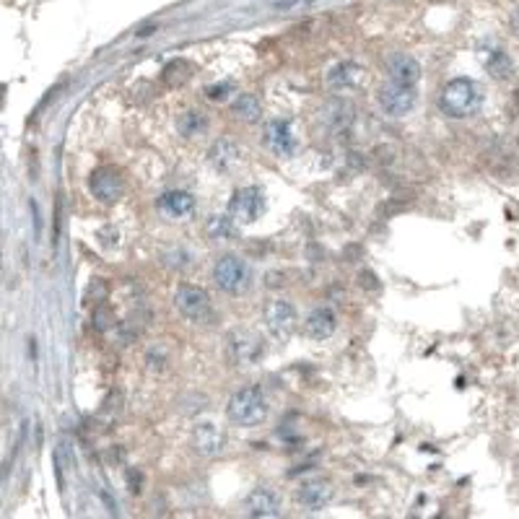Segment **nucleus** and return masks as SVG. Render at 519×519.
<instances>
[{"instance_id":"nucleus-1","label":"nucleus","mask_w":519,"mask_h":519,"mask_svg":"<svg viewBox=\"0 0 519 519\" xmlns=\"http://www.w3.org/2000/svg\"><path fill=\"white\" fill-rule=\"evenodd\" d=\"M483 96L473 78H452L439 94V110L452 119H467L481 112Z\"/></svg>"},{"instance_id":"nucleus-2","label":"nucleus","mask_w":519,"mask_h":519,"mask_svg":"<svg viewBox=\"0 0 519 519\" xmlns=\"http://www.w3.org/2000/svg\"><path fill=\"white\" fill-rule=\"evenodd\" d=\"M226 416L237 426H260L268 418V400H265L263 390L257 384H249V387H242L239 392H234L226 405Z\"/></svg>"},{"instance_id":"nucleus-3","label":"nucleus","mask_w":519,"mask_h":519,"mask_svg":"<svg viewBox=\"0 0 519 519\" xmlns=\"http://www.w3.org/2000/svg\"><path fill=\"white\" fill-rule=\"evenodd\" d=\"M213 283L224 293H244L249 288V268L239 255H224L213 265Z\"/></svg>"},{"instance_id":"nucleus-4","label":"nucleus","mask_w":519,"mask_h":519,"mask_svg":"<svg viewBox=\"0 0 519 519\" xmlns=\"http://www.w3.org/2000/svg\"><path fill=\"white\" fill-rule=\"evenodd\" d=\"M174 307L180 309V314H182L184 319H190V322H205V319L213 317L210 296L205 288H200V286H190V283L180 286L177 293H174Z\"/></svg>"},{"instance_id":"nucleus-5","label":"nucleus","mask_w":519,"mask_h":519,"mask_svg":"<svg viewBox=\"0 0 519 519\" xmlns=\"http://www.w3.org/2000/svg\"><path fill=\"white\" fill-rule=\"evenodd\" d=\"M416 101H418L416 86H402V83L390 81L377 92V104L387 117H405L413 112Z\"/></svg>"},{"instance_id":"nucleus-6","label":"nucleus","mask_w":519,"mask_h":519,"mask_svg":"<svg viewBox=\"0 0 519 519\" xmlns=\"http://www.w3.org/2000/svg\"><path fill=\"white\" fill-rule=\"evenodd\" d=\"M89 190L99 203L104 205H115V203L125 195V177L117 166L104 164L99 169H94L89 177Z\"/></svg>"},{"instance_id":"nucleus-7","label":"nucleus","mask_w":519,"mask_h":519,"mask_svg":"<svg viewBox=\"0 0 519 519\" xmlns=\"http://www.w3.org/2000/svg\"><path fill=\"white\" fill-rule=\"evenodd\" d=\"M263 210H265V195L260 187H242L228 200V216L234 219V224H242V226L255 224L263 216Z\"/></svg>"},{"instance_id":"nucleus-8","label":"nucleus","mask_w":519,"mask_h":519,"mask_svg":"<svg viewBox=\"0 0 519 519\" xmlns=\"http://www.w3.org/2000/svg\"><path fill=\"white\" fill-rule=\"evenodd\" d=\"M226 343H228V358L234 361V366H252L265 353L263 337L255 335L252 330H234L228 335Z\"/></svg>"},{"instance_id":"nucleus-9","label":"nucleus","mask_w":519,"mask_h":519,"mask_svg":"<svg viewBox=\"0 0 519 519\" xmlns=\"http://www.w3.org/2000/svg\"><path fill=\"white\" fill-rule=\"evenodd\" d=\"M265 325L270 330V335L281 337V340H286V337L291 335L293 330H296V325H299V317H296V309H293L291 301L286 299L268 301V307H265Z\"/></svg>"},{"instance_id":"nucleus-10","label":"nucleus","mask_w":519,"mask_h":519,"mask_svg":"<svg viewBox=\"0 0 519 519\" xmlns=\"http://www.w3.org/2000/svg\"><path fill=\"white\" fill-rule=\"evenodd\" d=\"M244 509L249 517H260V519H270V517H281L283 511V499L275 488H268V485H257L249 491V496L244 499Z\"/></svg>"},{"instance_id":"nucleus-11","label":"nucleus","mask_w":519,"mask_h":519,"mask_svg":"<svg viewBox=\"0 0 519 519\" xmlns=\"http://www.w3.org/2000/svg\"><path fill=\"white\" fill-rule=\"evenodd\" d=\"M263 140L275 156L296 154V136H293L288 119H268L263 130Z\"/></svg>"},{"instance_id":"nucleus-12","label":"nucleus","mask_w":519,"mask_h":519,"mask_svg":"<svg viewBox=\"0 0 519 519\" xmlns=\"http://www.w3.org/2000/svg\"><path fill=\"white\" fill-rule=\"evenodd\" d=\"M364 75H366V71L358 63L343 60V63H337L330 68V73L325 81H328V86L332 92H353V89H358V86L364 83Z\"/></svg>"},{"instance_id":"nucleus-13","label":"nucleus","mask_w":519,"mask_h":519,"mask_svg":"<svg viewBox=\"0 0 519 519\" xmlns=\"http://www.w3.org/2000/svg\"><path fill=\"white\" fill-rule=\"evenodd\" d=\"M192 444H195V452H198V455L216 457L224 452L226 434H224L216 423H198V428L192 431Z\"/></svg>"},{"instance_id":"nucleus-14","label":"nucleus","mask_w":519,"mask_h":519,"mask_svg":"<svg viewBox=\"0 0 519 519\" xmlns=\"http://www.w3.org/2000/svg\"><path fill=\"white\" fill-rule=\"evenodd\" d=\"M332 501V485L322 481H307L296 488V504L309 511H317Z\"/></svg>"},{"instance_id":"nucleus-15","label":"nucleus","mask_w":519,"mask_h":519,"mask_svg":"<svg viewBox=\"0 0 519 519\" xmlns=\"http://www.w3.org/2000/svg\"><path fill=\"white\" fill-rule=\"evenodd\" d=\"M304 330L312 340H328V337L335 335L337 330V317L330 307H314L309 312V317L304 322Z\"/></svg>"},{"instance_id":"nucleus-16","label":"nucleus","mask_w":519,"mask_h":519,"mask_svg":"<svg viewBox=\"0 0 519 519\" xmlns=\"http://www.w3.org/2000/svg\"><path fill=\"white\" fill-rule=\"evenodd\" d=\"M159 210L164 213L166 219H187V216H192V210H195V198H192L190 192L184 190H166L161 198H159Z\"/></svg>"},{"instance_id":"nucleus-17","label":"nucleus","mask_w":519,"mask_h":519,"mask_svg":"<svg viewBox=\"0 0 519 519\" xmlns=\"http://www.w3.org/2000/svg\"><path fill=\"white\" fill-rule=\"evenodd\" d=\"M387 75H390V81H395V83L416 86L421 78V65L416 57L400 52V55H392L390 60H387Z\"/></svg>"},{"instance_id":"nucleus-18","label":"nucleus","mask_w":519,"mask_h":519,"mask_svg":"<svg viewBox=\"0 0 519 519\" xmlns=\"http://www.w3.org/2000/svg\"><path fill=\"white\" fill-rule=\"evenodd\" d=\"M322 122L328 125L332 133H343V130L351 128L353 122V104L348 99H332L325 104L322 110Z\"/></svg>"},{"instance_id":"nucleus-19","label":"nucleus","mask_w":519,"mask_h":519,"mask_svg":"<svg viewBox=\"0 0 519 519\" xmlns=\"http://www.w3.org/2000/svg\"><path fill=\"white\" fill-rule=\"evenodd\" d=\"M239 146L237 143H231V140H226V138H221V140H216L213 146H210L208 151V161L213 169H219V172H228L231 166L239 161Z\"/></svg>"},{"instance_id":"nucleus-20","label":"nucleus","mask_w":519,"mask_h":519,"mask_svg":"<svg viewBox=\"0 0 519 519\" xmlns=\"http://www.w3.org/2000/svg\"><path fill=\"white\" fill-rule=\"evenodd\" d=\"M174 125H177V133L182 138H200L208 133L210 119H208V115L200 110H184L182 115L177 117Z\"/></svg>"},{"instance_id":"nucleus-21","label":"nucleus","mask_w":519,"mask_h":519,"mask_svg":"<svg viewBox=\"0 0 519 519\" xmlns=\"http://www.w3.org/2000/svg\"><path fill=\"white\" fill-rule=\"evenodd\" d=\"M231 115L242 122H260L263 119V104L255 94H239L237 99L231 101Z\"/></svg>"},{"instance_id":"nucleus-22","label":"nucleus","mask_w":519,"mask_h":519,"mask_svg":"<svg viewBox=\"0 0 519 519\" xmlns=\"http://www.w3.org/2000/svg\"><path fill=\"white\" fill-rule=\"evenodd\" d=\"M483 68L496 81H509L514 75V63H511V57L504 50H491L488 55H483Z\"/></svg>"},{"instance_id":"nucleus-23","label":"nucleus","mask_w":519,"mask_h":519,"mask_svg":"<svg viewBox=\"0 0 519 519\" xmlns=\"http://www.w3.org/2000/svg\"><path fill=\"white\" fill-rule=\"evenodd\" d=\"M190 75H192V65L187 63V60H182V57H177V60L164 65L161 81H164L166 86H182L184 81H190Z\"/></svg>"},{"instance_id":"nucleus-24","label":"nucleus","mask_w":519,"mask_h":519,"mask_svg":"<svg viewBox=\"0 0 519 519\" xmlns=\"http://www.w3.org/2000/svg\"><path fill=\"white\" fill-rule=\"evenodd\" d=\"M205 234L210 239H231L234 237V219L231 216H210L208 224H205Z\"/></svg>"},{"instance_id":"nucleus-25","label":"nucleus","mask_w":519,"mask_h":519,"mask_svg":"<svg viewBox=\"0 0 519 519\" xmlns=\"http://www.w3.org/2000/svg\"><path fill=\"white\" fill-rule=\"evenodd\" d=\"M115 312L110 309V307H104V304H96L94 307V314H92V328L96 330V332H107V330L115 328Z\"/></svg>"},{"instance_id":"nucleus-26","label":"nucleus","mask_w":519,"mask_h":519,"mask_svg":"<svg viewBox=\"0 0 519 519\" xmlns=\"http://www.w3.org/2000/svg\"><path fill=\"white\" fill-rule=\"evenodd\" d=\"M234 94V83L231 81H221V83H210V86H205V96H208L210 101H226L228 96Z\"/></svg>"},{"instance_id":"nucleus-27","label":"nucleus","mask_w":519,"mask_h":519,"mask_svg":"<svg viewBox=\"0 0 519 519\" xmlns=\"http://www.w3.org/2000/svg\"><path fill=\"white\" fill-rule=\"evenodd\" d=\"M107 291H110V288H107V283H104V281H99V278H96V281H94L92 286L86 288V299H89V301L94 299V301H96V304H101V301L107 299Z\"/></svg>"},{"instance_id":"nucleus-28","label":"nucleus","mask_w":519,"mask_h":519,"mask_svg":"<svg viewBox=\"0 0 519 519\" xmlns=\"http://www.w3.org/2000/svg\"><path fill=\"white\" fill-rule=\"evenodd\" d=\"M125 483H128V491L130 493H143V473L140 470H136V467H130L128 473H125Z\"/></svg>"},{"instance_id":"nucleus-29","label":"nucleus","mask_w":519,"mask_h":519,"mask_svg":"<svg viewBox=\"0 0 519 519\" xmlns=\"http://www.w3.org/2000/svg\"><path fill=\"white\" fill-rule=\"evenodd\" d=\"M358 286H361V288H369V291H377V288H379V283H377V275L369 273V270L358 273Z\"/></svg>"},{"instance_id":"nucleus-30","label":"nucleus","mask_w":519,"mask_h":519,"mask_svg":"<svg viewBox=\"0 0 519 519\" xmlns=\"http://www.w3.org/2000/svg\"><path fill=\"white\" fill-rule=\"evenodd\" d=\"M31 213H34V221H37V234L42 231V224H39V205L34 200H31Z\"/></svg>"},{"instance_id":"nucleus-31","label":"nucleus","mask_w":519,"mask_h":519,"mask_svg":"<svg viewBox=\"0 0 519 519\" xmlns=\"http://www.w3.org/2000/svg\"><path fill=\"white\" fill-rule=\"evenodd\" d=\"M511 27H514V31L519 34V8L514 10V16H511Z\"/></svg>"}]
</instances>
